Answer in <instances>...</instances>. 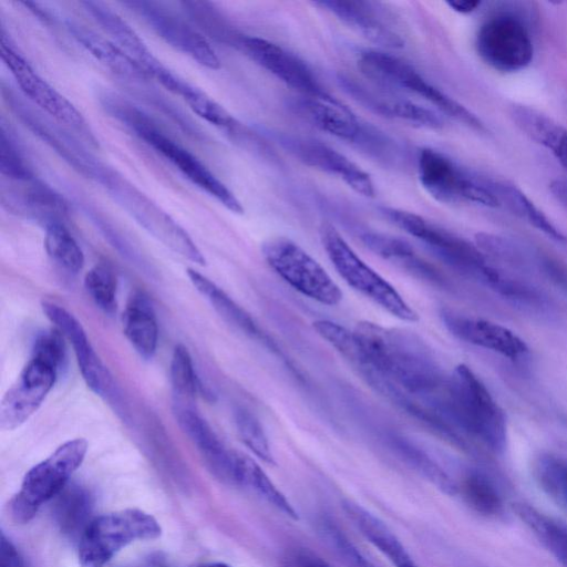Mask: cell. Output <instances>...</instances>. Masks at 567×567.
Returning a JSON list of instances; mask_svg holds the SVG:
<instances>
[{"instance_id":"8","label":"cell","mask_w":567,"mask_h":567,"mask_svg":"<svg viewBox=\"0 0 567 567\" xmlns=\"http://www.w3.org/2000/svg\"><path fill=\"white\" fill-rule=\"evenodd\" d=\"M86 452L87 442L73 439L34 465L23 477L19 492L11 501L13 520L18 524L28 523L44 503L56 497L82 464Z\"/></svg>"},{"instance_id":"7","label":"cell","mask_w":567,"mask_h":567,"mask_svg":"<svg viewBox=\"0 0 567 567\" xmlns=\"http://www.w3.org/2000/svg\"><path fill=\"white\" fill-rule=\"evenodd\" d=\"M162 528L151 514L126 508L91 520L80 538L81 567H104L122 548L137 540L161 536Z\"/></svg>"},{"instance_id":"45","label":"cell","mask_w":567,"mask_h":567,"mask_svg":"<svg viewBox=\"0 0 567 567\" xmlns=\"http://www.w3.org/2000/svg\"><path fill=\"white\" fill-rule=\"evenodd\" d=\"M235 424L243 443L260 460L274 464V455L261 423L248 410L239 408L235 412Z\"/></svg>"},{"instance_id":"47","label":"cell","mask_w":567,"mask_h":567,"mask_svg":"<svg viewBox=\"0 0 567 567\" xmlns=\"http://www.w3.org/2000/svg\"><path fill=\"white\" fill-rule=\"evenodd\" d=\"M63 334L58 330L41 332L33 344L32 355L60 371L65 361Z\"/></svg>"},{"instance_id":"30","label":"cell","mask_w":567,"mask_h":567,"mask_svg":"<svg viewBox=\"0 0 567 567\" xmlns=\"http://www.w3.org/2000/svg\"><path fill=\"white\" fill-rule=\"evenodd\" d=\"M66 29L87 52L113 73L131 80L150 79L143 69L112 40L73 20H66Z\"/></svg>"},{"instance_id":"5","label":"cell","mask_w":567,"mask_h":567,"mask_svg":"<svg viewBox=\"0 0 567 567\" xmlns=\"http://www.w3.org/2000/svg\"><path fill=\"white\" fill-rule=\"evenodd\" d=\"M363 75L383 89L416 95L440 112L478 132L485 131L483 122L464 105L427 81L413 65L380 50H364L358 56Z\"/></svg>"},{"instance_id":"32","label":"cell","mask_w":567,"mask_h":567,"mask_svg":"<svg viewBox=\"0 0 567 567\" xmlns=\"http://www.w3.org/2000/svg\"><path fill=\"white\" fill-rule=\"evenodd\" d=\"M488 179L499 207H504L553 240L567 244V237L517 186L503 181Z\"/></svg>"},{"instance_id":"22","label":"cell","mask_w":567,"mask_h":567,"mask_svg":"<svg viewBox=\"0 0 567 567\" xmlns=\"http://www.w3.org/2000/svg\"><path fill=\"white\" fill-rule=\"evenodd\" d=\"M369 41L391 49L402 48L404 39L380 3L328 0L316 2Z\"/></svg>"},{"instance_id":"15","label":"cell","mask_w":567,"mask_h":567,"mask_svg":"<svg viewBox=\"0 0 567 567\" xmlns=\"http://www.w3.org/2000/svg\"><path fill=\"white\" fill-rule=\"evenodd\" d=\"M81 4L92 19L110 35L143 71L174 94H179L186 81L166 68L148 49L138 33L116 12L99 1Z\"/></svg>"},{"instance_id":"11","label":"cell","mask_w":567,"mask_h":567,"mask_svg":"<svg viewBox=\"0 0 567 567\" xmlns=\"http://www.w3.org/2000/svg\"><path fill=\"white\" fill-rule=\"evenodd\" d=\"M419 181L425 192L443 204L473 203L499 207L488 177L465 171L445 154L422 148L417 156Z\"/></svg>"},{"instance_id":"38","label":"cell","mask_w":567,"mask_h":567,"mask_svg":"<svg viewBox=\"0 0 567 567\" xmlns=\"http://www.w3.org/2000/svg\"><path fill=\"white\" fill-rule=\"evenodd\" d=\"M393 447L405 463L444 494L455 495L458 493L457 484L425 452L403 439L394 440Z\"/></svg>"},{"instance_id":"21","label":"cell","mask_w":567,"mask_h":567,"mask_svg":"<svg viewBox=\"0 0 567 567\" xmlns=\"http://www.w3.org/2000/svg\"><path fill=\"white\" fill-rule=\"evenodd\" d=\"M42 310L55 329L72 344L79 370L87 388L97 395H105L112 385V375L91 346L80 321L54 302H42Z\"/></svg>"},{"instance_id":"9","label":"cell","mask_w":567,"mask_h":567,"mask_svg":"<svg viewBox=\"0 0 567 567\" xmlns=\"http://www.w3.org/2000/svg\"><path fill=\"white\" fill-rule=\"evenodd\" d=\"M322 246L337 272L357 291L400 320L414 322L417 313L401 295L369 267L329 223L320 227Z\"/></svg>"},{"instance_id":"4","label":"cell","mask_w":567,"mask_h":567,"mask_svg":"<svg viewBox=\"0 0 567 567\" xmlns=\"http://www.w3.org/2000/svg\"><path fill=\"white\" fill-rule=\"evenodd\" d=\"M381 213L395 226L421 240L437 258L457 271L475 278L495 291L503 290L507 275L491 264L476 246L426 220L422 216L393 207Z\"/></svg>"},{"instance_id":"24","label":"cell","mask_w":567,"mask_h":567,"mask_svg":"<svg viewBox=\"0 0 567 567\" xmlns=\"http://www.w3.org/2000/svg\"><path fill=\"white\" fill-rule=\"evenodd\" d=\"M339 81L355 101L382 116L423 128L436 130L443 126V118L432 109L371 90L350 76L340 75Z\"/></svg>"},{"instance_id":"36","label":"cell","mask_w":567,"mask_h":567,"mask_svg":"<svg viewBox=\"0 0 567 567\" xmlns=\"http://www.w3.org/2000/svg\"><path fill=\"white\" fill-rule=\"evenodd\" d=\"M532 472L540 491L567 515V457L540 454L535 458Z\"/></svg>"},{"instance_id":"50","label":"cell","mask_w":567,"mask_h":567,"mask_svg":"<svg viewBox=\"0 0 567 567\" xmlns=\"http://www.w3.org/2000/svg\"><path fill=\"white\" fill-rule=\"evenodd\" d=\"M549 190L555 199L567 209V179L557 178L550 182Z\"/></svg>"},{"instance_id":"1","label":"cell","mask_w":567,"mask_h":567,"mask_svg":"<svg viewBox=\"0 0 567 567\" xmlns=\"http://www.w3.org/2000/svg\"><path fill=\"white\" fill-rule=\"evenodd\" d=\"M353 332L358 342L346 360L371 388L388 383L434 411L447 378L424 341L371 321L358 322Z\"/></svg>"},{"instance_id":"43","label":"cell","mask_w":567,"mask_h":567,"mask_svg":"<svg viewBox=\"0 0 567 567\" xmlns=\"http://www.w3.org/2000/svg\"><path fill=\"white\" fill-rule=\"evenodd\" d=\"M185 14L202 34L224 43L235 44L238 34H234L221 14L209 2L184 1L181 3Z\"/></svg>"},{"instance_id":"42","label":"cell","mask_w":567,"mask_h":567,"mask_svg":"<svg viewBox=\"0 0 567 567\" xmlns=\"http://www.w3.org/2000/svg\"><path fill=\"white\" fill-rule=\"evenodd\" d=\"M190 110L206 122L231 134L241 133L239 123L214 99L189 82L181 93Z\"/></svg>"},{"instance_id":"52","label":"cell","mask_w":567,"mask_h":567,"mask_svg":"<svg viewBox=\"0 0 567 567\" xmlns=\"http://www.w3.org/2000/svg\"><path fill=\"white\" fill-rule=\"evenodd\" d=\"M196 567H231V566L224 564V563H207V564L198 565Z\"/></svg>"},{"instance_id":"49","label":"cell","mask_w":567,"mask_h":567,"mask_svg":"<svg viewBox=\"0 0 567 567\" xmlns=\"http://www.w3.org/2000/svg\"><path fill=\"white\" fill-rule=\"evenodd\" d=\"M0 567H23L19 551L3 533L0 540Z\"/></svg>"},{"instance_id":"23","label":"cell","mask_w":567,"mask_h":567,"mask_svg":"<svg viewBox=\"0 0 567 567\" xmlns=\"http://www.w3.org/2000/svg\"><path fill=\"white\" fill-rule=\"evenodd\" d=\"M182 430L197 447L208 470L220 481L237 485L238 454L229 451L195 406L174 405Z\"/></svg>"},{"instance_id":"13","label":"cell","mask_w":567,"mask_h":567,"mask_svg":"<svg viewBox=\"0 0 567 567\" xmlns=\"http://www.w3.org/2000/svg\"><path fill=\"white\" fill-rule=\"evenodd\" d=\"M1 59L10 70L21 92L56 122L79 133L92 145L96 140L86 121L75 106L51 86L29 62L10 44L6 34L1 35Z\"/></svg>"},{"instance_id":"51","label":"cell","mask_w":567,"mask_h":567,"mask_svg":"<svg viewBox=\"0 0 567 567\" xmlns=\"http://www.w3.org/2000/svg\"><path fill=\"white\" fill-rule=\"evenodd\" d=\"M482 2L480 0H456L449 1L447 6L454 11L463 14L471 13L480 8Z\"/></svg>"},{"instance_id":"35","label":"cell","mask_w":567,"mask_h":567,"mask_svg":"<svg viewBox=\"0 0 567 567\" xmlns=\"http://www.w3.org/2000/svg\"><path fill=\"white\" fill-rule=\"evenodd\" d=\"M457 487L464 502L477 514L485 517H497L503 514L504 498L486 473L470 471Z\"/></svg>"},{"instance_id":"40","label":"cell","mask_w":567,"mask_h":567,"mask_svg":"<svg viewBox=\"0 0 567 567\" xmlns=\"http://www.w3.org/2000/svg\"><path fill=\"white\" fill-rule=\"evenodd\" d=\"M171 383L174 405L194 406L195 398L200 390V383L192 357L183 344H177L173 351Z\"/></svg>"},{"instance_id":"12","label":"cell","mask_w":567,"mask_h":567,"mask_svg":"<svg viewBox=\"0 0 567 567\" xmlns=\"http://www.w3.org/2000/svg\"><path fill=\"white\" fill-rule=\"evenodd\" d=\"M261 254L268 266L292 288L327 306H336L342 291L328 272L298 244L286 237L266 240Z\"/></svg>"},{"instance_id":"6","label":"cell","mask_w":567,"mask_h":567,"mask_svg":"<svg viewBox=\"0 0 567 567\" xmlns=\"http://www.w3.org/2000/svg\"><path fill=\"white\" fill-rule=\"evenodd\" d=\"M95 182L158 241L184 258L205 265L204 255L186 230L125 177L105 165Z\"/></svg>"},{"instance_id":"10","label":"cell","mask_w":567,"mask_h":567,"mask_svg":"<svg viewBox=\"0 0 567 567\" xmlns=\"http://www.w3.org/2000/svg\"><path fill=\"white\" fill-rule=\"evenodd\" d=\"M475 49L485 64L502 73L522 71L534 59L529 28L509 10L494 11L483 20L475 35Z\"/></svg>"},{"instance_id":"31","label":"cell","mask_w":567,"mask_h":567,"mask_svg":"<svg viewBox=\"0 0 567 567\" xmlns=\"http://www.w3.org/2000/svg\"><path fill=\"white\" fill-rule=\"evenodd\" d=\"M123 331L134 348L144 359L154 355L158 341V327L152 303L142 292L134 293L123 311Z\"/></svg>"},{"instance_id":"2","label":"cell","mask_w":567,"mask_h":567,"mask_svg":"<svg viewBox=\"0 0 567 567\" xmlns=\"http://www.w3.org/2000/svg\"><path fill=\"white\" fill-rule=\"evenodd\" d=\"M437 412L455 431L457 429L493 453L505 450L506 414L466 364L456 365L447 377Z\"/></svg>"},{"instance_id":"3","label":"cell","mask_w":567,"mask_h":567,"mask_svg":"<svg viewBox=\"0 0 567 567\" xmlns=\"http://www.w3.org/2000/svg\"><path fill=\"white\" fill-rule=\"evenodd\" d=\"M102 104L107 113L169 161L194 185L228 210L235 214L244 213L243 205L235 194L194 154L167 136L144 112L116 95H104Z\"/></svg>"},{"instance_id":"14","label":"cell","mask_w":567,"mask_h":567,"mask_svg":"<svg viewBox=\"0 0 567 567\" xmlns=\"http://www.w3.org/2000/svg\"><path fill=\"white\" fill-rule=\"evenodd\" d=\"M131 11L141 17L166 43L212 70L220 68V60L197 28L154 1H125Z\"/></svg>"},{"instance_id":"20","label":"cell","mask_w":567,"mask_h":567,"mask_svg":"<svg viewBox=\"0 0 567 567\" xmlns=\"http://www.w3.org/2000/svg\"><path fill=\"white\" fill-rule=\"evenodd\" d=\"M440 317L445 328L455 338L466 343L509 360L520 359L528 353L524 339L505 326L450 308H443Z\"/></svg>"},{"instance_id":"39","label":"cell","mask_w":567,"mask_h":567,"mask_svg":"<svg viewBox=\"0 0 567 567\" xmlns=\"http://www.w3.org/2000/svg\"><path fill=\"white\" fill-rule=\"evenodd\" d=\"M315 527L321 540L346 567H377L331 517L319 516Z\"/></svg>"},{"instance_id":"16","label":"cell","mask_w":567,"mask_h":567,"mask_svg":"<svg viewBox=\"0 0 567 567\" xmlns=\"http://www.w3.org/2000/svg\"><path fill=\"white\" fill-rule=\"evenodd\" d=\"M247 56L306 97H327L311 69L297 55L259 37L238 35L235 44Z\"/></svg>"},{"instance_id":"26","label":"cell","mask_w":567,"mask_h":567,"mask_svg":"<svg viewBox=\"0 0 567 567\" xmlns=\"http://www.w3.org/2000/svg\"><path fill=\"white\" fill-rule=\"evenodd\" d=\"M508 115L526 136L547 150L567 171V127L526 104H512Z\"/></svg>"},{"instance_id":"18","label":"cell","mask_w":567,"mask_h":567,"mask_svg":"<svg viewBox=\"0 0 567 567\" xmlns=\"http://www.w3.org/2000/svg\"><path fill=\"white\" fill-rule=\"evenodd\" d=\"M278 143L307 166L338 177L355 193L373 197L375 189L370 175L331 146L312 138L277 134Z\"/></svg>"},{"instance_id":"41","label":"cell","mask_w":567,"mask_h":567,"mask_svg":"<svg viewBox=\"0 0 567 567\" xmlns=\"http://www.w3.org/2000/svg\"><path fill=\"white\" fill-rule=\"evenodd\" d=\"M44 248L49 257L69 272H79L84 265V255L64 224L45 228Z\"/></svg>"},{"instance_id":"28","label":"cell","mask_w":567,"mask_h":567,"mask_svg":"<svg viewBox=\"0 0 567 567\" xmlns=\"http://www.w3.org/2000/svg\"><path fill=\"white\" fill-rule=\"evenodd\" d=\"M187 276L197 289L212 303L213 308L228 323L233 324L251 339L262 343L277 355L285 358L277 343L257 324L252 317L236 303L224 290L195 269H188Z\"/></svg>"},{"instance_id":"25","label":"cell","mask_w":567,"mask_h":567,"mask_svg":"<svg viewBox=\"0 0 567 567\" xmlns=\"http://www.w3.org/2000/svg\"><path fill=\"white\" fill-rule=\"evenodd\" d=\"M293 107L320 130L339 138L359 143L365 127L355 115L333 96L306 97L293 102Z\"/></svg>"},{"instance_id":"46","label":"cell","mask_w":567,"mask_h":567,"mask_svg":"<svg viewBox=\"0 0 567 567\" xmlns=\"http://www.w3.org/2000/svg\"><path fill=\"white\" fill-rule=\"evenodd\" d=\"M0 171L2 178L11 181H25L34 177L3 125L0 134Z\"/></svg>"},{"instance_id":"17","label":"cell","mask_w":567,"mask_h":567,"mask_svg":"<svg viewBox=\"0 0 567 567\" xmlns=\"http://www.w3.org/2000/svg\"><path fill=\"white\" fill-rule=\"evenodd\" d=\"M58 372L31 357L1 401L0 427L3 431L14 430L29 420L53 388Z\"/></svg>"},{"instance_id":"27","label":"cell","mask_w":567,"mask_h":567,"mask_svg":"<svg viewBox=\"0 0 567 567\" xmlns=\"http://www.w3.org/2000/svg\"><path fill=\"white\" fill-rule=\"evenodd\" d=\"M363 244L383 259L429 284L443 286L445 278L432 264L422 258L404 239L375 231L360 235Z\"/></svg>"},{"instance_id":"44","label":"cell","mask_w":567,"mask_h":567,"mask_svg":"<svg viewBox=\"0 0 567 567\" xmlns=\"http://www.w3.org/2000/svg\"><path fill=\"white\" fill-rule=\"evenodd\" d=\"M84 284L101 310L109 315L116 311V278L109 266L100 264L91 268L85 275Z\"/></svg>"},{"instance_id":"19","label":"cell","mask_w":567,"mask_h":567,"mask_svg":"<svg viewBox=\"0 0 567 567\" xmlns=\"http://www.w3.org/2000/svg\"><path fill=\"white\" fill-rule=\"evenodd\" d=\"M1 203L9 212L34 220L44 228L64 224L69 215L65 199L35 177L25 181L2 178Z\"/></svg>"},{"instance_id":"29","label":"cell","mask_w":567,"mask_h":567,"mask_svg":"<svg viewBox=\"0 0 567 567\" xmlns=\"http://www.w3.org/2000/svg\"><path fill=\"white\" fill-rule=\"evenodd\" d=\"M342 508L362 536L395 567H419L396 535L378 516L351 499H344Z\"/></svg>"},{"instance_id":"48","label":"cell","mask_w":567,"mask_h":567,"mask_svg":"<svg viewBox=\"0 0 567 567\" xmlns=\"http://www.w3.org/2000/svg\"><path fill=\"white\" fill-rule=\"evenodd\" d=\"M282 567H331L324 559L308 548L296 547L287 550Z\"/></svg>"},{"instance_id":"37","label":"cell","mask_w":567,"mask_h":567,"mask_svg":"<svg viewBox=\"0 0 567 567\" xmlns=\"http://www.w3.org/2000/svg\"><path fill=\"white\" fill-rule=\"evenodd\" d=\"M238 478L237 485L251 489L264 498L271 506L284 513L286 516L298 519V513L277 488L261 467L250 457L238 454L237 462Z\"/></svg>"},{"instance_id":"33","label":"cell","mask_w":567,"mask_h":567,"mask_svg":"<svg viewBox=\"0 0 567 567\" xmlns=\"http://www.w3.org/2000/svg\"><path fill=\"white\" fill-rule=\"evenodd\" d=\"M513 509L545 549L567 567V524L526 503H516Z\"/></svg>"},{"instance_id":"34","label":"cell","mask_w":567,"mask_h":567,"mask_svg":"<svg viewBox=\"0 0 567 567\" xmlns=\"http://www.w3.org/2000/svg\"><path fill=\"white\" fill-rule=\"evenodd\" d=\"M93 508L91 494L82 486L66 485L53 504V517L60 530L71 537L84 533Z\"/></svg>"}]
</instances>
